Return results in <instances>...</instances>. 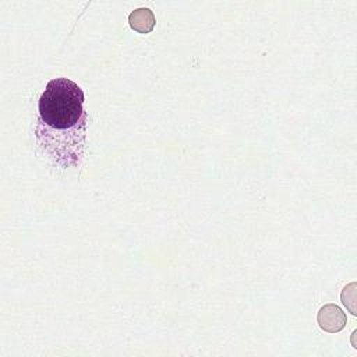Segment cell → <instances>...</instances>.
I'll return each instance as SVG.
<instances>
[{
    "label": "cell",
    "mask_w": 357,
    "mask_h": 357,
    "mask_svg": "<svg viewBox=\"0 0 357 357\" xmlns=\"http://www.w3.org/2000/svg\"><path fill=\"white\" fill-rule=\"evenodd\" d=\"M86 123L82 88L64 77L50 79L39 98L35 139L53 166L67 169L82 163Z\"/></svg>",
    "instance_id": "6da1fadb"
},
{
    "label": "cell",
    "mask_w": 357,
    "mask_h": 357,
    "mask_svg": "<svg viewBox=\"0 0 357 357\" xmlns=\"http://www.w3.org/2000/svg\"><path fill=\"white\" fill-rule=\"evenodd\" d=\"M318 324L321 329L335 333L344 328L346 314L336 304H325L318 311Z\"/></svg>",
    "instance_id": "7a4b0ae2"
},
{
    "label": "cell",
    "mask_w": 357,
    "mask_h": 357,
    "mask_svg": "<svg viewBox=\"0 0 357 357\" xmlns=\"http://www.w3.org/2000/svg\"><path fill=\"white\" fill-rule=\"evenodd\" d=\"M153 17L152 11L148 10V8H139V10H135L134 13L130 14V25L132 29L141 32V25L144 24V21L146 22V18H151Z\"/></svg>",
    "instance_id": "3957f363"
}]
</instances>
